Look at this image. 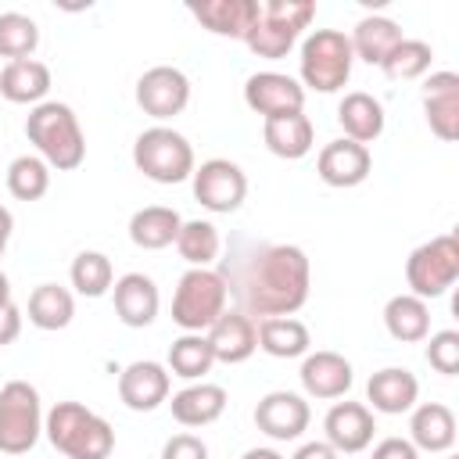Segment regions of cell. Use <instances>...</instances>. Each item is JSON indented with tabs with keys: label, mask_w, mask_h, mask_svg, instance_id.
I'll return each mask as SVG.
<instances>
[{
	"label": "cell",
	"mask_w": 459,
	"mask_h": 459,
	"mask_svg": "<svg viewBox=\"0 0 459 459\" xmlns=\"http://www.w3.org/2000/svg\"><path fill=\"white\" fill-rule=\"evenodd\" d=\"M312 290V265L298 244H265L258 247L237 280L244 316H294Z\"/></svg>",
	"instance_id": "6da1fadb"
},
{
	"label": "cell",
	"mask_w": 459,
	"mask_h": 459,
	"mask_svg": "<svg viewBox=\"0 0 459 459\" xmlns=\"http://www.w3.org/2000/svg\"><path fill=\"white\" fill-rule=\"evenodd\" d=\"M25 136L29 143L39 151V158L57 169V172H72L82 165L86 158V136L82 126L75 118V111L61 100H43L29 111L25 118Z\"/></svg>",
	"instance_id": "7a4b0ae2"
},
{
	"label": "cell",
	"mask_w": 459,
	"mask_h": 459,
	"mask_svg": "<svg viewBox=\"0 0 459 459\" xmlns=\"http://www.w3.org/2000/svg\"><path fill=\"white\" fill-rule=\"evenodd\" d=\"M43 430L65 459H108L115 452L111 423L82 402H57L43 416Z\"/></svg>",
	"instance_id": "3957f363"
},
{
	"label": "cell",
	"mask_w": 459,
	"mask_h": 459,
	"mask_svg": "<svg viewBox=\"0 0 459 459\" xmlns=\"http://www.w3.org/2000/svg\"><path fill=\"white\" fill-rule=\"evenodd\" d=\"M312 18H316L312 0H262L258 18L247 29L244 43L251 54H258L265 61H280L294 50L298 36L312 25Z\"/></svg>",
	"instance_id": "277c9868"
},
{
	"label": "cell",
	"mask_w": 459,
	"mask_h": 459,
	"mask_svg": "<svg viewBox=\"0 0 459 459\" xmlns=\"http://www.w3.org/2000/svg\"><path fill=\"white\" fill-rule=\"evenodd\" d=\"M230 298V280L219 269H186L172 294V323L186 333H204L222 312Z\"/></svg>",
	"instance_id": "5b68a950"
},
{
	"label": "cell",
	"mask_w": 459,
	"mask_h": 459,
	"mask_svg": "<svg viewBox=\"0 0 459 459\" xmlns=\"http://www.w3.org/2000/svg\"><path fill=\"white\" fill-rule=\"evenodd\" d=\"M301 86L316 93H337L355 65L351 43L341 29H312L301 39Z\"/></svg>",
	"instance_id": "8992f818"
},
{
	"label": "cell",
	"mask_w": 459,
	"mask_h": 459,
	"mask_svg": "<svg viewBox=\"0 0 459 459\" xmlns=\"http://www.w3.org/2000/svg\"><path fill=\"white\" fill-rule=\"evenodd\" d=\"M133 165L154 183H183L194 176V147L172 126H151L133 143Z\"/></svg>",
	"instance_id": "52a82bcc"
},
{
	"label": "cell",
	"mask_w": 459,
	"mask_h": 459,
	"mask_svg": "<svg viewBox=\"0 0 459 459\" xmlns=\"http://www.w3.org/2000/svg\"><path fill=\"white\" fill-rule=\"evenodd\" d=\"M43 434L39 391L29 380H7L0 387V452L25 455Z\"/></svg>",
	"instance_id": "ba28073f"
},
{
	"label": "cell",
	"mask_w": 459,
	"mask_h": 459,
	"mask_svg": "<svg viewBox=\"0 0 459 459\" xmlns=\"http://www.w3.org/2000/svg\"><path fill=\"white\" fill-rule=\"evenodd\" d=\"M455 280H459V240H455V233H441V237L420 244L405 258L409 294H416L423 301L441 298Z\"/></svg>",
	"instance_id": "9c48e42d"
},
{
	"label": "cell",
	"mask_w": 459,
	"mask_h": 459,
	"mask_svg": "<svg viewBox=\"0 0 459 459\" xmlns=\"http://www.w3.org/2000/svg\"><path fill=\"white\" fill-rule=\"evenodd\" d=\"M190 183H194V197L201 201V208H208L215 215L237 212L247 197V176L230 158H208V161L194 165Z\"/></svg>",
	"instance_id": "30bf717a"
},
{
	"label": "cell",
	"mask_w": 459,
	"mask_h": 459,
	"mask_svg": "<svg viewBox=\"0 0 459 459\" xmlns=\"http://www.w3.org/2000/svg\"><path fill=\"white\" fill-rule=\"evenodd\" d=\"M136 104L143 115L169 122L190 104V79L172 65H154L136 79Z\"/></svg>",
	"instance_id": "8fae6325"
},
{
	"label": "cell",
	"mask_w": 459,
	"mask_h": 459,
	"mask_svg": "<svg viewBox=\"0 0 459 459\" xmlns=\"http://www.w3.org/2000/svg\"><path fill=\"white\" fill-rule=\"evenodd\" d=\"M244 104L262 118L305 111V86L283 72H255L244 82Z\"/></svg>",
	"instance_id": "7c38bea8"
},
{
	"label": "cell",
	"mask_w": 459,
	"mask_h": 459,
	"mask_svg": "<svg viewBox=\"0 0 459 459\" xmlns=\"http://www.w3.org/2000/svg\"><path fill=\"white\" fill-rule=\"evenodd\" d=\"M312 409L294 391H269L255 405V427L273 441H298L308 430Z\"/></svg>",
	"instance_id": "4fadbf2b"
},
{
	"label": "cell",
	"mask_w": 459,
	"mask_h": 459,
	"mask_svg": "<svg viewBox=\"0 0 459 459\" xmlns=\"http://www.w3.org/2000/svg\"><path fill=\"white\" fill-rule=\"evenodd\" d=\"M323 430H326V445L337 455H355L373 445L377 420H373V409L362 402H333L323 420Z\"/></svg>",
	"instance_id": "5bb4252c"
},
{
	"label": "cell",
	"mask_w": 459,
	"mask_h": 459,
	"mask_svg": "<svg viewBox=\"0 0 459 459\" xmlns=\"http://www.w3.org/2000/svg\"><path fill=\"white\" fill-rule=\"evenodd\" d=\"M169 387H172L169 369L161 362H151V359L129 362L118 373V398L133 412H154L161 402H169Z\"/></svg>",
	"instance_id": "9a60e30c"
},
{
	"label": "cell",
	"mask_w": 459,
	"mask_h": 459,
	"mask_svg": "<svg viewBox=\"0 0 459 459\" xmlns=\"http://www.w3.org/2000/svg\"><path fill=\"white\" fill-rule=\"evenodd\" d=\"M369 169H373L369 147H362V143H355V140H348V136L330 140V143L319 151V158H316L319 179H323L326 186H337V190H348V186L366 183Z\"/></svg>",
	"instance_id": "2e32d148"
},
{
	"label": "cell",
	"mask_w": 459,
	"mask_h": 459,
	"mask_svg": "<svg viewBox=\"0 0 459 459\" xmlns=\"http://www.w3.org/2000/svg\"><path fill=\"white\" fill-rule=\"evenodd\" d=\"M301 387L308 398H319V402H333V398H344L355 384V369L351 362L341 355V351H308L305 362H301Z\"/></svg>",
	"instance_id": "e0dca14e"
},
{
	"label": "cell",
	"mask_w": 459,
	"mask_h": 459,
	"mask_svg": "<svg viewBox=\"0 0 459 459\" xmlns=\"http://www.w3.org/2000/svg\"><path fill=\"white\" fill-rule=\"evenodd\" d=\"M208 344H212V355L215 362H226V366H237V362H247L255 351H258V326L251 316H244L240 308L237 312H222L208 330H204Z\"/></svg>",
	"instance_id": "ac0fdd59"
},
{
	"label": "cell",
	"mask_w": 459,
	"mask_h": 459,
	"mask_svg": "<svg viewBox=\"0 0 459 459\" xmlns=\"http://www.w3.org/2000/svg\"><path fill=\"white\" fill-rule=\"evenodd\" d=\"M423 115L437 140L452 143L459 136V75L434 72L423 82Z\"/></svg>",
	"instance_id": "d6986e66"
},
{
	"label": "cell",
	"mask_w": 459,
	"mask_h": 459,
	"mask_svg": "<svg viewBox=\"0 0 459 459\" xmlns=\"http://www.w3.org/2000/svg\"><path fill=\"white\" fill-rule=\"evenodd\" d=\"M111 298H115V316L133 326V330H143L158 319V308H161V294H158V283L143 273H126L115 280L111 287Z\"/></svg>",
	"instance_id": "ffe728a7"
},
{
	"label": "cell",
	"mask_w": 459,
	"mask_h": 459,
	"mask_svg": "<svg viewBox=\"0 0 459 459\" xmlns=\"http://www.w3.org/2000/svg\"><path fill=\"white\" fill-rule=\"evenodd\" d=\"M366 398L373 405V412H384V416H402L416 405L420 398V380L402 369V366H384L377 369L369 380H366Z\"/></svg>",
	"instance_id": "44dd1931"
},
{
	"label": "cell",
	"mask_w": 459,
	"mask_h": 459,
	"mask_svg": "<svg viewBox=\"0 0 459 459\" xmlns=\"http://www.w3.org/2000/svg\"><path fill=\"white\" fill-rule=\"evenodd\" d=\"M262 140L265 147L283 158V161H298L316 147V126L305 111H290V115H276V118H262Z\"/></svg>",
	"instance_id": "7402d4cb"
},
{
	"label": "cell",
	"mask_w": 459,
	"mask_h": 459,
	"mask_svg": "<svg viewBox=\"0 0 459 459\" xmlns=\"http://www.w3.org/2000/svg\"><path fill=\"white\" fill-rule=\"evenodd\" d=\"M409 412V441L416 452H448L455 445V412L445 402H423Z\"/></svg>",
	"instance_id": "603a6c76"
},
{
	"label": "cell",
	"mask_w": 459,
	"mask_h": 459,
	"mask_svg": "<svg viewBox=\"0 0 459 459\" xmlns=\"http://www.w3.org/2000/svg\"><path fill=\"white\" fill-rule=\"evenodd\" d=\"M226 387L222 384H208V380H197L183 391L172 394V420L183 423V427H208L215 423L222 412H226Z\"/></svg>",
	"instance_id": "cb8c5ba5"
},
{
	"label": "cell",
	"mask_w": 459,
	"mask_h": 459,
	"mask_svg": "<svg viewBox=\"0 0 459 459\" xmlns=\"http://www.w3.org/2000/svg\"><path fill=\"white\" fill-rule=\"evenodd\" d=\"M337 122H341V129H344L348 140L369 147L373 140H380L387 118H384V104H380L373 93L351 90V93H344V100L337 104Z\"/></svg>",
	"instance_id": "d4e9b609"
},
{
	"label": "cell",
	"mask_w": 459,
	"mask_h": 459,
	"mask_svg": "<svg viewBox=\"0 0 459 459\" xmlns=\"http://www.w3.org/2000/svg\"><path fill=\"white\" fill-rule=\"evenodd\" d=\"M190 14L215 36H230V39H244L247 29L258 18V0H204L194 4Z\"/></svg>",
	"instance_id": "484cf974"
},
{
	"label": "cell",
	"mask_w": 459,
	"mask_h": 459,
	"mask_svg": "<svg viewBox=\"0 0 459 459\" xmlns=\"http://www.w3.org/2000/svg\"><path fill=\"white\" fill-rule=\"evenodd\" d=\"M0 93L11 104H43V97L50 93V68L36 57L25 61H7L0 68Z\"/></svg>",
	"instance_id": "4316f807"
},
{
	"label": "cell",
	"mask_w": 459,
	"mask_h": 459,
	"mask_svg": "<svg viewBox=\"0 0 459 459\" xmlns=\"http://www.w3.org/2000/svg\"><path fill=\"white\" fill-rule=\"evenodd\" d=\"M183 219L176 208L169 204H147L140 212H133L129 219V240L143 251H161L169 244H176V233H179Z\"/></svg>",
	"instance_id": "83f0119b"
},
{
	"label": "cell",
	"mask_w": 459,
	"mask_h": 459,
	"mask_svg": "<svg viewBox=\"0 0 459 459\" xmlns=\"http://www.w3.org/2000/svg\"><path fill=\"white\" fill-rule=\"evenodd\" d=\"M258 348L273 359H298V355H308V344H312V333L301 319L294 316H269V319H258Z\"/></svg>",
	"instance_id": "f1b7e54d"
},
{
	"label": "cell",
	"mask_w": 459,
	"mask_h": 459,
	"mask_svg": "<svg viewBox=\"0 0 459 459\" xmlns=\"http://www.w3.org/2000/svg\"><path fill=\"white\" fill-rule=\"evenodd\" d=\"M348 43H351V54L355 57H362L366 65H377L380 68L387 61V54L402 43V29H398V22H391L384 14H366L355 25V32L348 36Z\"/></svg>",
	"instance_id": "f546056e"
},
{
	"label": "cell",
	"mask_w": 459,
	"mask_h": 459,
	"mask_svg": "<svg viewBox=\"0 0 459 459\" xmlns=\"http://www.w3.org/2000/svg\"><path fill=\"white\" fill-rule=\"evenodd\" d=\"M384 326L394 341L402 344H416V341H427L430 333V308L423 298L416 294H394L387 305H384Z\"/></svg>",
	"instance_id": "4dcf8cb0"
},
{
	"label": "cell",
	"mask_w": 459,
	"mask_h": 459,
	"mask_svg": "<svg viewBox=\"0 0 459 459\" xmlns=\"http://www.w3.org/2000/svg\"><path fill=\"white\" fill-rule=\"evenodd\" d=\"M75 316V298L61 283H39L29 294V323L36 330H65Z\"/></svg>",
	"instance_id": "1f68e13d"
},
{
	"label": "cell",
	"mask_w": 459,
	"mask_h": 459,
	"mask_svg": "<svg viewBox=\"0 0 459 459\" xmlns=\"http://www.w3.org/2000/svg\"><path fill=\"white\" fill-rule=\"evenodd\" d=\"M219 247H222L219 230H215L208 219H190V222H183L179 233H176V251H179V258H183L190 269H208V265L219 258Z\"/></svg>",
	"instance_id": "d6a6232c"
},
{
	"label": "cell",
	"mask_w": 459,
	"mask_h": 459,
	"mask_svg": "<svg viewBox=\"0 0 459 459\" xmlns=\"http://www.w3.org/2000/svg\"><path fill=\"white\" fill-rule=\"evenodd\" d=\"M68 280L75 287V294L82 298H100L115 287V265L104 251H79L72 258V269H68Z\"/></svg>",
	"instance_id": "836d02e7"
},
{
	"label": "cell",
	"mask_w": 459,
	"mask_h": 459,
	"mask_svg": "<svg viewBox=\"0 0 459 459\" xmlns=\"http://www.w3.org/2000/svg\"><path fill=\"white\" fill-rule=\"evenodd\" d=\"M215 366L212 344L204 333H183L169 344V369L183 380H204V373Z\"/></svg>",
	"instance_id": "e575fe53"
},
{
	"label": "cell",
	"mask_w": 459,
	"mask_h": 459,
	"mask_svg": "<svg viewBox=\"0 0 459 459\" xmlns=\"http://www.w3.org/2000/svg\"><path fill=\"white\" fill-rule=\"evenodd\" d=\"M7 190L18 201H39L50 190V165L39 154H18L7 165Z\"/></svg>",
	"instance_id": "d590c367"
},
{
	"label": "cell",
	"mask_w": 459,
	"mask_h": 459,
	"mask_svg": "<svg viewBox=\"0 0 459 459\" xmlns=\"http://www.w3.org/2000/svg\"><path fill=\"white\" fill-rule=\"evenodd\" d=\"M39 47V25L22 14V11H4L0 14V57L7 61H25Z\"/></svg>",
	"instance_id": "8d00e7d4"
},
{
	"label": "cell",
	"mask_w": 459,
	"mask_h": 459,
	"mask_svg": "<svg viewBox=\"0 0 459 459\" xmlns=\"http://www.w3.org/2000/svg\"><path fill=\"white\" fill-rule=\"evenodd\" d=\"M430 61H434L430 43L402 36V43H398V47L387 54V61L380 65V72H384L387 79H394V82H405V79H420V75H427Z\"/></svg>",
	"instance_id": "74e56055"
},
{
	"label": "cell",
	"mask_w": 459,
	"mask_h": 459,
	"mask_svg": "<svg viewBox=\"0 0 459 459\" xmlns=\"http://www.w3.org/2000/svg\"><path fill=\"white\" fill-rule=\"evenodd\" d=\"M427 362L441 377H455L459 373V330H437V333H430Z\"/></svg>",
	"instance_id": "f35d334b"
},
{
	"label": "cell",
	"mask_w": 459,
	"mask_h": 459,
	"mask_svg": "<svg viewBox=\"0 0 459 459\" xmlns=\"http://www.w3.org/2000/svg\"><path fill=\"white\" fill-rule=\"evenodd\" d=\"M161 459H208V445L197 434H172L161 445Z\"/></svg>",
	"instance_id": "ab89813d"
},
{
	"label": "cell",
	"mask_w": 459,
	"mask_h": 459,
	"mask_svg": "<svg viewBox=\"0 0 459 459\" xmlns=\"http://www.w3.org/2000/svg\"><path fill=\"white\" fill-rule=\"evenodd\" d=\"M369 459H420V452L409 437H384V441L373 445Z\"/></svg>",
	"instance_id": "60d3db41"
},
{
	"label": "cell",
	"mask_w": 459,
	"mask_h": 459,
	"mask_svg": "<svg viewBox=\"0 0 459 459\" xmlns=\"http://www.w3.org/2000/svg\"><path fill=\"white\" fill-rule=\"evenodd\" d=\"M18 333H22V308L14 301H7V305H0V348L18 341Z\"/></svg>",
	"instance_id": "b9f144b4"
},
{
	"label": "cell",
	"mask_w": 459,
	"mask_h": 459,
	"mask_svg": "<svg viewBox=\"0 0 459 459\" xmlns=\"http://www.w3.org/2000/svg\"><path fill=\"white\" fill-rule=\"evenodd\" d=\"M290 459H341L326 441H305Z\"/></svg>",
	"instance_id": "7bdbcfd3"
},
{
	"label": "cell",
	"mask_w": 459,
	"mask_h": 459,
	"mask_svg": "<svg viewBox=\"0 0 459 459\" xmlns=\"http://www.w3.org/2000/svg\"><path fill=\"white\" fill-rule=\"evenodd\" d=\"M11 233H14V215H11V208L0 204V255H4L7 244H11Z\"/></svg>",
	"instance_id": "ee69618b"
},
{
	"label": "cell",
	"mask_w": 459,
	"mask_h": 459,
	"mask_svg": "<svg viewBox=\"0 0 459 459\" xmlns=\"http://www.w3.org/2000/svg\"><path fill=\"white\" fill-rule=\"evenodd\" d=\"M240 459H283L276 448H247Z\"/></svg>",
	"instance_id": "f6af8a7d"
},
{
	"label": "cell",
	"mask_w": 459,
	"mask_h": 459,
	"mask_svg": "<svg viewBox=\"0 0 459 459\" xmlns=\"http://www.w3.org/2000/svg\"><path fill=\"white\" fill-rule=\"evenodd\" d=\"M11 301V280L4 276V269H0V305H7Z\"/></svg>",
	"instance_id": "bcb514c9"
},
{
	"label": "cell",
	"mask_w": 459,
	"mask_h": 459,
	"mask_svg": "<svg viewBox=\"0 0 459 459\" xmlns=\"http://www.w3.org/2000/svg\"><path fill=\"white\" fill-rule=\"evenodd\" d=\"M445 459H459V455H445Z\"/></svg>",
	"instance_id": "7dc6e473"
}]
</instances>
